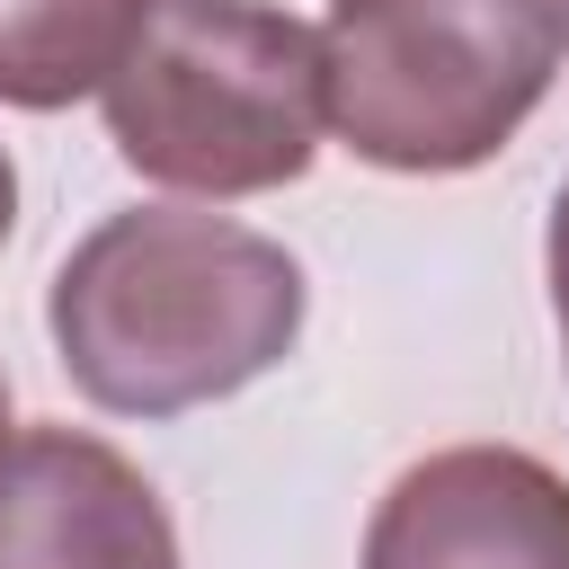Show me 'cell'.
Instances as JSON below:
<instances>
[{
	"label": "cell",
	"mask_w": 569,
	"mask_h": 569,
	"mask_svg": "<svg viewBox=\"0 0 569 569\" xmlns=\"http://www.w3.org/2000/svg\"><path fill=\"white\" fill-rule=\"evenodd\" d=\"M53 356L116 418H178L249 391L302 338V267L222 213H107L53 276Z\"/></svg>",
	"instance_id": "cell-1"
},
{
	"label": "cell",
	"mask_w": 569,
	"mask_h": 569,
	"mask_svg": "<svg viewBox=\"0 0 569 569\" xmlns=\"http://www.w3.org/2000/svg\"><path fill=\"white\" fill-rule=\"evenodd\" d=\"M98 98L124 169L187 196L293 187L329 124L320 36L267 0H151Z\"/></svg>",
	"instance_id": "cell-2"
},
{
	"label": "cell",
	"mask_w": 569,
	"mask_h": 569,
	"mask_svg": "<svg viewBox=\"0 0 569 569\" xmlns=\"http://www.w3.org/2000/svg\"><path fill=\"white\" fill-rule=\"evenodd\" d=\"M560 71L551 0H329L320 107L391 178H453L516 142Z\"/></svg>",
	"instance_id": "cell-3"
},
{
	"label": "cell",
	"mask_w": 569,
	"mask_h": 569,
	"mask_svg": "<svg viewBox=\"0 0 569 569\" xmlns=\"http://www.w3.org/2000/svg\"><path fill=\"white\" fill-rule=\"evenodd\" d=\"M365 569H569V480L516 445L427 453L382 489Z\"/></svg>",
	"instance_id": "cell-4"
},
{
	"label": "cell",
	"mask_w": 569,
	"mask_h": 569,
	"mask_svg": "<svg viewBox=\"0 0 569 569\" xmlns=\"http://www.w3.org/2000/svg\"><path fill=\"white\" fill-rule=\"evenodd\" d=\"M0 569H178L160 489L80 427L0 436Z\"/></svg>",
	"instance_id": "cell-5"
},
{
	"label": "cell",
	"mask_w": 569,
	"mask_h": 569,
	"mask_svg": "<svg viewBox=\"0 0 569 569\" xmlns=\"http://www.w3.org/2000/svg\"><path fill=\"white\" fill-rule=\"evenodd\" d=\"M142 18L151 0H0V107L53 116L71 98H98Z\"/></svg>",
	"instance_id": "cell-6"
},
{
	"label": "cell",
	"mask_w": 569,
	"mask_h": 569,
	"mask_svg": "<svg viewBox=\"0 0 569 569\" xmlns=\"http://www.w3.org/2000/svg\"><path fill=\"white\" fill-rule=\"evenodd\" d=\"M542 258H551V320H560V365H569V187H560V204H551Z\"/></svg>",
	"instance_id": "cell-7"
},
{
	"label": "cell",
	"mask_w": 569,
	"mask_h": 569,
	"mask_svg": "<svg viewBox=\"0 0 569 569\" xmlns=\"http://www.w3.org/2000/svg\"><path fill=\"white\" fill-rule=\"evenodd\" d=\"M9 222H18V169H9V151H0V240H9Z\"/></svg>",
	"instance_id": "cell-8"
},
{
	"label": "cell",
	"mask_w": 569,
	"mask_h": 569,
	"mask_svg": "<svg viewBox=\"0 0 569 569\" xmlns=\"http://www.w3.org/2000/svg\"><path fill=\"white\" fill-rule=\"evenodd\" d=\"M551 9H560V44H569V0H551Z\"/></svg>",
	"instance_id": "cell-9"
},
{
	"label": "cell",
	"mask_w": 569,
	"mask_h": 569,
	"mask_svg": "<svg viewBox=\"0 0 569 569\" xmlns=\"http://www.w3.org/2000/svg\"><path fill=\"white\" fill-rule=\"evenodd\" d=\"M0 436H9V382H0Z\"/></svg>",
	"instance_id": "cell-10"
}]
</instances>
